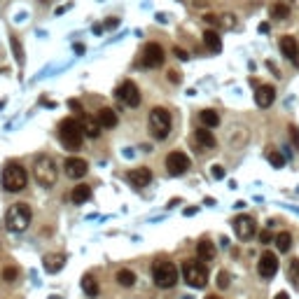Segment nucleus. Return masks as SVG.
<instances>
[{
  "label": "nucleus",
  "mask_w": 299,
  "mask_h": 299,
  "mask_svg": "<svg viewBox=\"0 0 299 299\" xmlns=\"http://www.w3.org/2000/svg\"><path fill=\"white\" fill-rule=\"evenodd\" d=\"M59 138L66 150H80L82 138H84V129H82V122L73 119V117H66L61 124H59Z\"/></svg>",
  "instance_id": "nucleus-1"
},
{
  "label": "nucleus",
  "mask_w": 299,
  "mask_h": 299,
  "mask_svg": "<svg viewBox=\"0 0 299 299\" xmlns=\"http://www.w3.org/2000/svg\"><path fill=\"white\" fill-rule=\"evenodd\" d=\"M33 176H35V180H38V185H42V187L56 185V178H59L56 162L49 155H40L33 164Z\"/></svg>",
  "instance_id": "nucleus-2"
},
{
  "label": "nucleus",
  "mask_w": 299,
  "mask_h": 299,
  "mask_svg": "<svg viewBox=\"0 0 299 299\" xmlns=\"http://www.w3.org/2000/svg\"><path fill=\"white\" fill-rule=\"evenodd\" d=\"M183 278L190 287L201 290L208 283V269H206V264L201 259L199 262L197 259H187V262H183Z\"/></svg>",
  "instance_id": "nucleus-3"
},
{
  "label": "nucleus",
  "mask_w": 299,
  "mask_h": 299,
  "mask_svg": "<svg viewBox=\"0 0 299 299\" xmlns=\"http://www.w3.org/2000/svg\"><path fill=\"white\" fill-rule=\"evenodd\" d=\"M28 183V176H26V169L17 162H10L3 169V187L7 192H21Z\"/></svg>",
  "instance_id": "nucleus-4"
},
{
  "label": "nucleus",
  "mask_w": 299,
  "mask_h": 299,
  "mask_svg": "<svg viewBox=\"0 0 299 299\" xmlns=\"http://www.w3.org/2000/svg\"><path fill=\"white\" fill-rule=\"evenodd\" d=\"M152 280H155L157 287L169 290V287H173L178 283V266L173 264V262L159 259V262H155V266H152Z\"/></svg>",
  "instance_id": "nucleus-5"
},
{
  "label": "nucleus",
  "mask_w": 299,
  "mask_h": 299,
  "mask_svg": "<svg viewBox=\"0 0 299 299\" xmlns=\"http://www.w3.org/2000/svg\"><path fill=\"white\" fill-rule=\"evenodd\" d=\"M31 206L28 204H14L10 206V211L5 215V224L10 231H24L31 224Z\"/></svg>",
  "instance_id": "nucleus-6"
},
{
  "label": "nucleus",
  "mask_w": 299,
  "mask_h": 299,
  "mask_svg": "<svg viewBox=\"0 0 299 299\" xmlns=\"http://www.w3.org/2000/svg\"><path fill=\"white\" fill-rule=\"evenodd\" d=\"M150 131L157 140L169 138L171 133V115L166 108H152L150 110Z\"/></svg>",
  "instance_id": "nucleus-7"
},
{
  "label": "nucleus",
  "mask_w": 299,
  "mask_h": 299,
  "mask_svg": "<svg viewBox=\"0 0 299 299\" xmlns=\"http://www.w3.org/2000/svg\"><path fill=\"white\" fill-rule=\"evenodd\" d=\"M117 98L124 103V105H129V108H138L140 105V91H138L136 82H122L119 87H117Z\"/></svg>",
  "instance_id": "nucleus-8"
},
{
  "label": "nucleus",
  "mask_w": 299,
  "mask_h": 299,
  "mask_svg": "<svg viewBox=\"0 0 299 299\" xmlns=\"http://www.w3.org/2000/svg\"><path fill=\"white\" fill-rule=\"evenodd\" d=\"M190 157L185 155V152H171L166 157V171H169V176H183L185 171L190 169Z\"/></svg>",
  "instance_id": "nucleus-9"
},
{
  "label": "nucleus",
  "mask_w": 299,
  "mask_h": 299,
  "mask_svg": "<svg viewBox=\"0 0 299 299\" xmlns=\"http://www.w3.org/2000/svg\"><path fill=\"white\" fill-rule=\"evenodd\" d=\"M234 231H236V236L241 238V241H248V238H252L255 231H257L255 220H252L250 215H238V218L234 220Z\"/></svg>",
  "instance_id": "nucleus-10"
},
{
  "label": "nucleus",
  "mask_w": 299,
  "mask_h": 299,
  "mask_svg": "<svg viewBox=\"0 0 299 299\" xmlns=\"http://www.w3.org/2000/svg\"><path fill=\"white\" fill-rule=\"evenodd\" d=\"M257 271L262 278H273L278 273V257L273 252H264L257 262Z\"/></svg>",
  "instance_id": "nucleus-11"
},
{
  "label": "nucleus",
  "mask_w": 299,
  "mask_h": 299,
  "mask_svg": "<svg viewBox=\"0 0 299 299\" xmlns=\"http://www.w3.org/2000/svg\"><path fill=\"white\" fill-rule=\"evenodd\" d=\"M63 169H66V176L68 178H84L89 171V164L82 159V157H68L66 162H63Z\"/></svg>",
  "instance_id": "nucleus-12"
},
{
  "label": "nucleus",
  "mask_w": 299,
  "mask_h": 299,
  "mask_svg": "<svg viewBox=\"0 0 299 299\" xmlns=\"http://www.w3.org/2000/svg\"><path fill=\"white\" fill-rule=\"evenodd\" d=\"M164 49L157 45V42H150V45H145V52H143V63L147 66V68H159L164 63Z\"/></svg>",
  "instance_id": "nucleus-13"
},
{
  "label": "nucleus",
  "mask_w": 299,
  "mask_h": 299,
  "mask_svg": "<svg viewBox=\"0 0 299 299\" xmlns=\"http://www.w3.org/2000/svg\"><path fill=\"white\" fill-rule=\"evenodd\" d=\"M280 52H283V56H285V59H290L294 66H299V45H297V38H292V35H283V38H280Z\"/></svg>",
  "instance_id": "nucleus-14"
},
{
  "label": "nucleus",
  "mask_w": 299,
  "mask_h": 299,
  "mask_svg": "<svg viewBox=\"0 0 299 299\" xmlns=\"http://www.w3.org/2000/svg\"><path fill=\"white\" fill-rule=\"evenodd\" d=\"M129 183L133 185V187H138V190H143V187H147L150 180H152V171L147 169V166H138V169L129 171Z\"/></svg>",
  "instance_id": "nucleus-15"
},
{
  "label": "nucleus",
  "mask_w": 299,
  "mask_h": 299,
  "mask_svg": "<svg viewBox=\"0 0 299 299\" xmlns=\"http://www.w3.org/2000/svg\"><path fill=\"white\" fill-rule=\"evenodd\" d=\"M273 101H276V89L269 87V84L257 87V91H255V103H257L259 108H269Z\"/></svg>",
  "instance_id": "nucleus-16"
},
{
  "label": "nucleus",
  "mask_w": 299,
  "mask_h": 299,
  "mask_svg": "<svg viewBox=\"0 0 299 299\" xmlns=\"http://www.w3.org/2000/svg\"><path fill=\"white\" fill-rule=\"evenodd\" d=\"M63 264H66V257L63 255H45V262H42V266H45V271L47 273H56V271H61Z\"/></svg>",
  "instance_id": "nucleus-17"
},
{
  "label": "nucleus",
  "mask_w": 299,
  "mask_h": 299,
  "mask_svg": "<svg viewBox=\"0 0 299 299\" xmlns=\"http://www.w3.org/2000/svg\"><path fill=\"white\" fill-rule=\"evenodd\" d=\"M96 119H98V124H101L103 129H112V126H117V122H119V119H117V112L112 108L98 110V117H96Z\"/></svg>",
  "instance_id": "nucleus-18"
},
{
  "label": "nucleus",
  "mask_w": 299,
  "mask_h": 299,
  "mask_svg": "<svg viewBox=\"0 0 299 299\" xmlns=\"http://www.w3.org/2000/svg\"><path fill=\"white\" fill-rule=\"evenodd\" d=\"M82 129H84V136H89V138H98L101 136V124H98V119H94V117H89V115H84L82 117Z\"/></svg>",
  "instance_id": "nucleus-19"
},
{
  "label": "nucleus",
  "mask_w": 299,
  "mask_h": 299,
  "mask_svg": "<svg viewBox=\"0 0 299 299\" xmlns=\"http://www.w3.org/2000/svg\"><path fill=\"white\" fill-rule=\"evenodd\" d=\"M197 255H199L201 262H211V259L215 257V245H213L208 238L199 241V243H197Z\"/></svg>",
  "instance_id": "nucleus-20"
},
{
  "label": "nucleus",
  "mask_w": 299,
  "mask_h": 299,
  "mask_svg": "<svg viewBox=\"0 0 299 299\" xmlns=\"http://www.w3.org/2000/svg\"><path fill=\"white\" fill-rule=\"evenodd\" d=\"M82 290H84V294L91 297V299L98 297V280H96L91 273H84V276H82Z\"/></svg>",
  "instance_id": "nucleus-21"
},
{
  "label": "nucleus",
  "mask_w": 299,
  "mask_h": 299,
  "mask_svg": "<svg viewBox=\"0 0 299 299\" xmlns=\"http://www.w3.org/2000/svg\"><path fill=\"white\" fill-rule=\"evenodd\" d=\"M290 17V5L287 3H283V0H278V3H273L271 5V19L276 21H283Z\"/></svg>",
  "instance_id": "nucleus-22"
},
{
  "label": "nucleus",
  "mask_w": 299,
  "mask_h": 299,
  "mask_svg": "<svg viewBox=\"0 0 299 299\" xmlns=\"http://www.w3.org/2000/svg\"><path fill=\"white\" fill-rule=\"evenodd\" d=\"M204 45L211 49V52H215V54L222 49V40H220V35L215 33V31H206L204 33Z\"/></svg>",
  "instance_id": "nucleus-23"
},
{
  "label": "nucleus",
  "mask_w": 299,
  "mask_h": 299,
  "mask_svg": "<svg viewBox=\"0 0 299 299\" xmlns=\"http://www.w3.org/2000/svg\"><path fill=\"white\" fill-rule=\"evenodd\" d=\"M201 124H204L206 129H215L220 124V115L215 112V110H201Z\"/></svg>",
  "instance_id": "nucleus-24"
},
{
  "label": "nucleus",
  "mask_w": 299,
  "mask_h": 299,
  "mask_svg": "<svg viewBox=\"0 0 299 299\" xmlns=\"http://www.w3.org/2000/svg\"><path fill=\"white\" fill-rule=\"evenodd\" d=\"M117 283L122 287H133L136 285V273L131 271V269H119L117 271Z\"/></svg>",
  "instance_id": "nucleus-25"
},
{
  "label": "nucleus",
  "mask_w": 299,
  "mask_h": 299,
  "mask_svg": "<svg viewBox=\"0 0 299 299\" xmlns=\"http://www.w3.org/2000/svg\"><path fill=\"white\" fill-rule=\"evenodd\" d=\"M194 138H197V143L201 145V147H215V138H213L211 131H206V129H197Z\"/></svg>",
  "instance_id": "nucleus-26"
},
{
  "label": "nucleus",
  "mask_w": 299,
  "mask_h": 299,
  "mask_svg": "<svg viewBox=\"0 0 299 299\" xmlns=\"http://www.w3.org/2000/svg\"><path fill=\"white\" fill-rule=\"evenodd\" d=\"M89 197H91V187H89V185H77L73 190L75 204H84V201H89Z\"/></svg>",
  "instance_id": "nucleus-27"
},
{
  "label": "nucleus",
  "mask_w": 299,
  "mask_h": 299,
  "mask_svg": "<svg viewBox=\"0 0 299 299\" xmlns=\"http://www.w3.org/2000/svg\"><path fill=\"white\" fill-rule=\"evenodd\" d=\"M273 241H276V248H278L280 252H287L292 248V236H290V231H280Z\"/></svg>",
  "instance_id": "nucleus-28"
},
{
  "label": "nucleus",
  "mask_w": 299,
  "mask_h": 299,
  "mask_svg": "<svg viewBox=\"0 0 299 299\" xmlns=\"http://www.w3.org/2000/svg\"><path fill=\"white\" fill-rule=\"evenodd\" d=\"M266 159H269L276 169H283V166H285V157L280 155V152H276V150H271V152L266 155Z\"/></svg>",
  "instance_id": "nucleus-29"
},
{
  "label": "nucleus",
  "mask_w": 299,
  "mask_h": 299,
  "mask_svg": "<svg viewBox=\"0 0 299 299\" xmlns=\"http://www.w3.org/2000/svg\"><path fill=\"white\" fill-rule=\"evenodd\" d=\"M287 276H290V280H292L294 285H299V259H292V262H290Z\"/></svg>",
  "instance_id": "nucleus-30"
},
{
  "label": "nucleus",
  "mask_w": 299,
  "mask_h": 299,
  "mask_svg": "<svg viewBox=\"0 0 299 299\" xmlns=\"http://www.w3.org/2000/svg\"><path fill=\"white\" fill-rule=\"evenodd\" d=\"M12 49H14V59H17V63H24V52H21V45L17 42V38L12 35Z\"/></svg>",
  "instance_id": "nucleus-31"
},
{
  "label": "nucleus",
  "mask_w": 299,
  "mask_h": 299,
  "mask_svg": "<svg viewBox=\"0 0 299 299\" xmlns=\"http://www.w3.org/2000/svg\"><path fill=\"white\" fill-rule=\"evenodd\" d=\"M218 287H222V290H227V287H229V273H227V271H220L218 273Z\"/></svg>",
  "instance_id": "nucleus-32"
},
{
  "label": "nucleus",
  "mask_w": 299,
  "mask_h": 299,
  "mask_svg": "<svg viewBox=\"0 0 299 299\" xmlns=\"http://www.w3.org/2000/svg\"><path fill=\"white\" fill-rule=\"evenodd\" d=\"M3 278H5V283H14V280H17V269L7 266L5 271H3Z\"/></svg>",
  "instance_id": "nucleus-33"
},
{
  "label": "nucleus",
  "mask_w": 299,
  "mask_h": 299,
  "mask_svg": "<svg viewBox=\"0 0 299 299\" xmlns=\"http://www.w3.org/2000/svg\"><path fill=\"white\" fill-rule=\"evenodd\" d=\"M287 131H290V140H292V147L299 150V129H297V126H290Z\"/></svg>",
  "instance_id": "nucleus-34"
},
{
  "label": "nucleus",
  "mask_w": 299,
  "mask_h": 299,
  "mask_svg": "<svg viewBox=\"0 0 299 299\" xmlns=\"http://www.w3.org/2000/svg\"><path fill=\"white\" fill-rule=\"evenodd\" d=\"M211 176L215 178V180H222V178H224V169L215 164V166H211Z\"/></svg>",
  "instance_id": "nucleus-35"
},
{
  "label": "nucleus",
  "mask_w": 299,
  "mask_h": 299,
  "mask_svg": "<svg viewBox=\"0 0 299 299\" xmlns=\"http://www.w3.org/2000/svg\"><path fill=\"white\" fill-rule=\"evenodd\" d=\"M68 105H70V110H73L75 115H82V112H84V110H82V103H80V101H75V98H70Z\"/></svg>",
  "instance_id": "nucleus-36"
},
{
  "label": "nucleus",
  "mask_w": 299,
  "mask_h": 299,
  "mask_svg": "<svg viewBox=\"0 0 299 299\" xmlns=\"http://www.w3.org/2000/svg\"><path fill=\"white\" fill-rule=\"evenodd\" d=\"M173 54H176L178 59H180V61H187V59H190V54H187L185 49H180V47H176V49H173Z\"/></svg>",
  "instance_id": "nucleus-37"
},
{
  "label": "nucleus",
  "mask_w": 299,
  "mask_h": 299,
  "mask_svg": "<svg viewBox=\"0 0 299 299\" xmlns=\"http://www.w3.org/2000/svg\"><path fill=\"white\" fill-rule=\"evenodd\" d=\"M222 26H227V28H231V26H234V17H231V14H227V17H222Z\"/></svg>",
  "instance_id": "nucleus-38"
},
{
  "label": "nucleus",
  "mask_w": 299,
  "mask_h": 299,
  "mask_svg": "<svg viewBox=\"0 0 299 299\" xmlns=\"http://www.w3.org/2000/svg\"><path fill=\"white\" fill-rule=\"evenodd\" d=\"M259 241H262V243H269V241H271V231H262V234H259Z\"/></svg>",
  "instance_id": "nucleus-39"
},
{
  "label": "nucleus",
  "mask_w": 299,
  "mask_h": 299,
  "mask_svg": "<svg viewBox=\"0 0 299 299\" xmlns=\"http://www.w3.org/2000/svg\"><path fill=\"white\" fill-rule=\"evenodd\" d=\"M169 80L171 82H180V73H178V70H169Z\"/></svg>",
  "instance_id": "nucleus-40"
},
{
  "label": "nucleus",
  "mask_w": 299,
  "mask_h": 299,
  "mask_svg": "<svg viewBox=\"0 0 299 299\" xmlns=\"http://www.w3.org/2000/svg\"><path fill=\"white\" fill-rule=\"evenodd\" d=\"M204 19L208 21V24H218V17H215V14H206Z\"/></svg>",
  "instance_id": "nucleus-41"
},
{
  "label": "nucleus",
  "mask_w": 299,
  "mask_h": 299,
  "mask_svg": "<svg viewBox=\"0 0 299 299\" xmlns=\"http://www.w3.org/2000/svg\"><path fill=\"white\" fill-rule=\"evenodd\" d=\"M117 24H119V21H117V19H108V21H105V26H108V28H115Z\"/></svg>",
  "instance_id": "nucleus-42"
},
{
  "label": "nucleus",
  "mask_w": 299,
  "mask_h": 299,
  "mask_svg": "<svg viewBox=\"0 0 299 299\" xmlns=\"http://www.w3.org/2000/svg\"><path fill=\"white\" fill-rule=\"evenodd\" d=\"M269 31V24H259V33H266Z\"/></svg>",
  "instance_id": "nucleus-43"
},
{
  "label": "nucleus",
  "mask_w": 299,
  "mask_h": 299,
  "mask_svg": "<svg viewBox=\"0 0 299 299\" xmlns=\"http://www.w3.org/2000/svg\"><path fill=\"white\" fill-rule=\"evenodd\" d=\"M276 299H290V297H287L285 292H278V294H276Z\"/></svg>",
  "instance_id": "nucleus-44"
},
{
  "label": "nucleus",
  "mask_w": 299,
  "mask_h": 299,
  "mask_svg": "<svg viewBox=\"0 0 299 299\" xmlns=\"http://www.w3.org/2000/svg\"><path fill=\"white\" fill-rule=\"evenodd\" d=\"M206 299H220V297H215V294H211V297H206Z\"/></svg>",
  "instance_id": "nucleus-45"
}]
</instances>
